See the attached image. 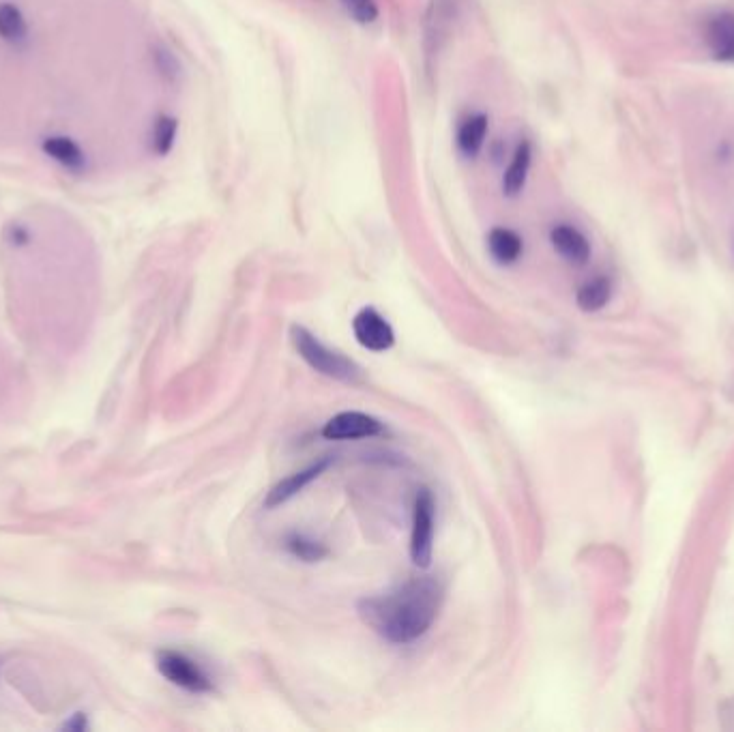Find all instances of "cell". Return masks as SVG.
Listing matches in <instances>:
<instances>
[{"label": "cell", "mask_w": 734, "mask_h": 732, "mask_svg": "<svg viewBox=\"0 0 734 732\" xmlns=\"http://www.w3.org/2000/svg\"><path fill=\"white\" fill-rule=\"evenodd\" d=\"M290 338H292V344H295L297 348V353L303 357V361L307 365H312L316 372L325 374L329 378H335V380H342V383H350V385L359 383V380L363 378V372L355 361H350L342 353H337V350L327 348L314 333H310L305 327H297V325L292 327Z\"/></svg>", "instance_id": "7a4b0ae2"}, {"label": "cell", "mask_w": 734, "mask_h": 732, "mask_svg": "<svg viewBox=\"0 0 734 732\" xmlns=\"http://www.w3.org/2000/svg\"><path fill=\"white\" fill-rule=\"evenodd\" d=\"M488 250L498 265L509 267L513 262L520 260L524 252V243L518 237V232H513L509 228H494L488 234Z\"/></svg>", "instance_id": "30bf717a"}, {"label": "cell", "mask_w": 734, "mask_h": 732, "mask_svg": "<svg viewBox=\"0 0 734 732\" xmlns=\"http://www.w3.org/2000/svg\"><path fill=\"white\" fill-rule=\"evenodd\" d=\"M443 587L436 578H410L393 591L367 597L359 604L361 619L393 644H410L434 625Z\"/></svg>", "instance_id": "6da1fadb"}, {"label": "cell", "mask_w": 734, "mask_h": 732, "mask_svg": "<svg viewBox=\"0 0 734 732\" xmlns=\"http://www.w3.org/2000/svg\"><path fill=\"white\" fill-rule=\"evenodd\" d=\"M707 43L719 61H734V13H719L709 22Z\"/></svg>", "instance_id": "ba28073f"}, {"label": "cell", "mask_w": 734, "mask_h": 732, "mask_svg": "<svg viewBox=\"0 0 734 732\" xmlns=\"http://www.w3.org/2000/svg\"><path fill=\"white\" fill-rule=\"evenodd\" d=\"M43 153H46L50 159H54L56 164H61L69 170H78L84 166V153L80 146L73 142L71 138L65 136H50L43 140L41 144Z\"/></svg>", "instance_id": "4fadbf2b"}, {"label": "cell", "mask_w": 734, "mask_h": 732, "mask_svg": "<svg viewBox=\"0 0 734 732\" xmlns=\"http://www.w3.org/2000/svg\"><path fill=\"white\" fill-rule=\"evenodd\" d=\"M157 670L170 683L183 687V690L192 694H209L213 692V681L209 679L192 657H187L179 651H159L157 653Z\"/></svg>", "instance_id": "3957f363"}, {"label": "cell", "mask_w": 734, "mask_h": 732, "mask_svg": "<svg viewBox=\"0 0 734 732\" xmlns=\"http://www.w3.org/2000/svg\"><path fill=\"white\" fill-rule=\"evenodd\" d=\"M176 129H179L176 119H172V116H159L153 127V149L157 155H168L172 151Z\"/></svg>", "instance_id": "e0dca14e"}, {"label": "cell", "mask_w": 734, "mask_h": 732, "mask_svg": "<svg viewBox=\"0 0 734 732\" xmlns=\"http://www.w3.org/2000/svg\"><path fill=\"white\" fill-rule=\"evenodd\" d=\"M288 550L297 556V559L305 561V563H316V561H322L327 556V548L318 544V541L305 537V535H290L288 541H286Z\"/></svg>", "instance_id": "2e32d148"}, {"label": "cell", "mask_w": 734, "mask_h": 732, "mask_svg": "<svg viewBox=\"0 0 734 732\" xmlns=\"http://www.w3.org/2000/svg\"><path fill=\"white\" fill-rule=\"evenodd\" d=\"M84 728H88V724H86V715L84 713H76V715H73V720H69V722H65V730H84Z\"/></svg>", "instance_id": "d6986e66"}, {"label": "cell", "mask_w": 734, "mask_h": 732, "mask_svg": "<svg viewBox=\"0 0 734 732\" xmlns=\"http://www.w3.org/2000/svg\"><path fill=\"white\" fill-rule=\"evenodd\" d=\"M531 161H533V149H531V144L524 140V142L518 144V149H516V153H513L511 164H509L505 177H503V192L509 198L518 196L524 189L528 170H531Z\"/></svg>", "instance_id": "8fae6325"}, {"label": "cell", "mask_w": 734, "mask_h": 732, "mask_svg": "<svg viewBox=\"0 0 734 732\" xmlns=\"http://www.w3.org/2000/svg\"><path fill=\"white\" fill-rule=\"evenodd\" d=\"M550 241L554 245V250L559 252L565 260L574 262V265H586L591 258V243L584 234L567 224H559L554 226L550 232Z\"/></svg>", "instance_id": "52a82bcc"}, {"label": "cell", "mask_w": 734, "mask_h": 732, "mask_svg": "<svg viewBox=\"0 0 734 732\" xmlns=\"http://www.w3.org/2000/svg\"><path fill=\"white\" fill-rule=\"evenodd\" d=\"M352 331H355L357 342L372 350V353H385L395 344V333L385 316H380L374 307H363V310L352 320Z\"/></svg>", "instance_id": "5b68a950"}, {"label": "cell", "mask_w": 734, "mask_h": 732, "mask_svg": "<svg viewBox=\"0 0 734 732\" xmlns=\"http://www.w3.org/2000/svg\"><path fill=\"white\" fill-rule=\"evenodd\" d=\"M327 466H329V460H322V462H318V464H314V466H310V468H305V471L295 473V475H290L288 479L280 481V483H277V486L269 492V496H267V501H264V505H267V507H277V505H282V503L290 501L292 496H297L305 486H310V483H312V481H314L322 471H325Z\"/></svg>", "instance_id": "9c48e42d"}, {"label": "cell", "mask_w": 734, "mask_h": 732, "mask_svg": "<svg viewBox=\"0 0 734 732\" xmlns=\"http://www.w3.org/2000/svg\"><path fill=\"white\" fill-rule=\"evenodd\" d=\"M488 136V119L483 114L466 116L458 127V149L466 157H475Z\"/></svg>", "instance_id": "7c38bea8"}, {"label": "cell", "mask_w": 734, "mask_h": 732, "mask_svg": "<svg viewBox=\"0 0 734 732\" xmlns=\"http://www.w3.org/2000/svg\"><path fill=\"white\" fill-rule=\"evenodd\" d=\"M610 297H612V282L608 277L599 275L578 290V307L584 312H597L601 307H606Z\"/></svg>", "instance_id": "5bb4252c"}, {"label": "cell", "mask_w": 734, "mask_h": 732, "mask_svg": "<svg viewBox=\"0 0 734 732\" xmlns=\"http://www.w3.org/2000/svg\"><path fill=\"white\" fill-rule=\"evenodd\" d=\"M340 5L357 24H374L378 20L376 0H340Z\"/></svg>", "instance_id": "ac0fdd59"}, {"label": "cell", "mask_w": 734, "mask_h": 732, "mask_svg": "<svg viewBox=\"0 0 734 732\" xmlns=\"http://www.w3.org/2000/svg\"><path fill=\"white\" fill-rule=\"evenodd\" d=\"M432 544H434V499L430 490H419L413 511V537H410V556L413 563L421 569H428L432 563Z\"/></svg>", "instance_id": "277c9868"}, {"label": "cell", "mask_w": 734, "mask_h": 732, "mask_svg": "<svg viewBox=\"0 0 734 732\" xmlns=\"http://www.w3.org/2000/svg\"><path fill=\"white\" fill-rule=\"evenodd\" d=\"M385 432V426L378 419L365 413H340L329 419L322 428V436L327 441H357V438H372Z\"/></svg>", "instance_id": "8992f818"}, {"label": "cell", "mask_w": 734, "mask_h": 732, "mask_svg": "<svg viewBox=\"0 0 734 732\" xmlns=\"http://www.w3.org/2000/svg\"><path fill=\"white\" fill-rule=\"evenodd\" d=\"M0 37L9 43L22 41L26 37V20L16 5H0Z\"/></svg>", "instance_id": "9a60e30c"}]
</instances>
